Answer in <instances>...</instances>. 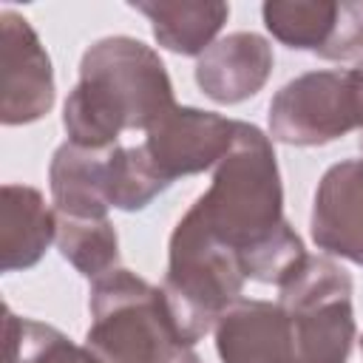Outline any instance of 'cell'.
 <instances>
[{
    "mask_svg": "<svg viewBox=\"0 0 363 363\" xmlns=\"http://www.w3.org/2000/svg\"><path fill=\"white\" fill-rule=\"evenodd\" d=\"M190 207L238 258L250 281L278 286L306 255L298 233L284 218L272 142L250 122H235L233 147L216 164L210 187Z\"/></svg>",
    "mask_w": 363,
    "mask_h": 363,
    "instance_id": "obj_1",
    "label": "cell"
},
{
    "mask_svg": "<svg viewBox=\"0 0 363 363\" xmlns=\"http://www.w3.org/2000/svg\"><path fill=\"white\" fill-rule=\"evenodd\" d=\"M176 108L159 54L136 37H102L85 48L79 79L62 105L68 142L91 150L116 147L122 130H150Z\"/></svg>",
    "mask_w": 363,
    "mask_h": 363,
    "instance_id": "obj_2",
    "label": "cell"
},
{
    "mask_svg": "<svg viewBox=\"0 0 363 363\" xmlns=\"http://www.w3.org/2000/svg\"><path fill=\"white\" fill-rule=\"evenodd\" d=\"M85 346L99 363H199L176 329L159 286L130 269H111L91 286Z\"/></svg>",
    "mask_w": 363,
    "mask_h": 363,
    "instance_id": "obj_3",
    "label": "cell"
},
{
    "mask_svg": "<svg viewBox=\"0 0 363 363\" xmlns=\"http://www.w3.org/2000/svg\"><path fill=\"white\" fill-rule=\"evenodd\" d=\"M244 281L238 258L190 207L170 235L162 284L170 318L190 346L216 329L218 318L241 298Z\"/></svg>",
    "mask_w": 363,
    "mask_h": 363,
    "instance_id": "obj_4",
    "label": "cell"
},
{
    "mask_svg": "<svg viewBox=\"0 0 363 363\" xmlns=\"http://www.w3.org/2000/svg\"><path fill=\"white\" fill-rule=\"evenodd\" d=\"M278 306L292 332L295 363H346L354 343L352 278L323 255L303 261L278 284Z\"/></svg>",
    "mask_w": 363,
    "mask_h": 363,
    "instance_id": "obj_5",
    "label": "cell"
},
{
    "mask_svg": "<svg viewBox=\"0 0 363 363\" xmlns=\"http://www.w3.org/2000/svg\"><path fill=\"white\" fill-rule=\"evenodd\" d=\"M360 130L349 71H309L289 79L269 102V136L312 147Z\"/></svg>",
    "mask_w": 363,
    "mask_h": 363,
    "instance_id": "obj_6",
    "label": "cell"
},
{
    "mask_svg": "<svg viewBox=\"0 0 363 363\" xmlns=\"http://www.w3.org/2000/svg\"><path fill=\"white\" fill-rule=\"evenodd\" d=\"M54 105V71L37 31L17 11H0V122L26 125Z\"/></svg>",
    "mask_w": 363,
    "mask_h": 363,
    "instance_id": "obj_7",
    "label": "cell"
},
{
    "mask_svg": "<svg viewBox=\"0 0 363 363\" xmlns=\"http://www.w3.org/2000/svg\"><path fill=\"white\" fill-rule=\"evenodd\" d=\"M235 139V119L213 111L176 105L145 133V153L156 173L170 184L179 176H193L216 167Z\"/></svg>",
    "mask_w": 363,
    "mask_h": 363,
    "instance_id": "obj_8",
    "label": "cell"
},
{
    "mask_svg": "<svg viewBox=\"0 0 363 363\" xmlns=\"http://www.w3.org/2000/svg\"><path fill=\"white\" fill-rule=\"evenodd\" d=\"M309 233L323 252L363 267V159L337 162L323 173Z\"/></svg>",
    "mask_w": 363,
    "mask_h": 363,
    "instance_id": "obj_9",
    "label": "cell"
},
{
    "mask_svg": "<svg viewBox=\"0 0 363 363\" xmlns=\"http://www.w3.org/2000/svg\"><path fill=\"white\" fill-rule=\"evenodd\" d=\"M213 332L221 363H295L289 320L278 301L238 298Z\"/></svg>",
    "mask_w": 363,
    "mask_h": 363,
    "instance_id": "obj_10",
    "label": "cell"
},
{
    "mask_svg": "<svg viewBox=\"0 0 363 363\" xmlns=\"http://www.w3.org/2000/svg\"><path fill=\"white\" fill-rule=\"evenodd\" d=\"M272 74V45L255 31H235L216 40L196 62L199 88L221 105L255 96Z\"/></svg>",
    "mask_w": 363,
    "mask_h": 363,
    "instance_id": "obj_11",
    "label": "cell"
},
{
    "mask_svg": "<svg viewBox=\"0 0 363 363\" xmlns=\"http://www.w3.org/2000/svg\"><path fill=\"white\" fill-rule=\"evenodd\" d=\"M57 241V210L40 190L3 184L0 190V267L3 272L34 267Z\"/></svg>",
    "mask_w": 363,
    "mask_h": 363,
    "instance_id": "obj_12",
    "label": "cell"
},
{
    "mask_svg": "<svg viewBox=\"0 0 363 363\" xmlns=\"http://www.w3.org/2000/svg\"><path fill=\"white\" fill-rule=\"evenodd\" d=\"M108 150H91L74 142H65L54 150V159L48 167V184H51L57 216L108 218V207H111L105 196Z\"/></svg>",
    "mask_w": 363,
    "mask_h": 363,
    "instance_id": "obj_13",
    "label": "cell"
},
{
    "mask_svg": "<svg viewBox=\"0 0 363 363\" xmlns=\"http://www.w3.org/2000/svg\"><path fill=\"white\" fill-rule=\"evenodd\" d=\"M133 9L150 20L156 43L182 57H201L230 17V6L218 0H153L133 3Z\"/></svg>",
    "mask_w": 363,
    "mask_h": 363,
    "instance_id": "obj_14",
    "label": "cell"
},
{
    "mask_svg": "<svg viewBox=\"0 0 363 363\" xmlns=\"http://www.w3.org/2000/svg\"><path fill=\"white\" fill-rule=\"evenodd\" d=\"M340 3L329 0H269L261 6L267 31L289 48L323 54L337 28Z\"/></svg>",
    "mask_w": 363,
    "mask_h": 363,
    "instance_id": "obj_15",
    "label": "cell"
},
{
    "mask_svg": "<svg viewBox=\"0 0 363 363\" xmlns=\"http://www.w3.org/2000/svg\"><path fill=\"white\" fill-rule=\"evenodd\" d=\"M3 363H99L88 346H77L60 329L3 309Z\"/></svg>",
    "mask_w": 363,
    "mask_h": 363,
    "instance_id": "obj_16",
    "label": "cell"
},
{
    "mask_svg": "<svg viewBox=\"0 0 363 363\" xmlns=\"http://www.w3.org/2000/svg\"><path fill=\"white\" fill-rule=\"evenodd\" d=\"M57 250L85 278L96 281L116 269L119 238L108 218H65L57 216Z\"/></svg>",
    "mask_w": 363,
    "mask_h": 363,
    "instance_id": "obj_17",
    "label": "cell"
},
{
    "mask_svg": "<svg viewBox=\"0 0 363 363\" xmlns=\"http://www.w3.org/2000/svg\"><path fill=\"white\" fill-rule=\"evenodd\" d=\"M167 182L156 173L142 145L136 147H111L105 164V196L116 210H145Z\"/></svg>",
    "mask_w": 363,
    "mask_h": 363,
    "instance_id": "obj_18",
    "label": "cell"
},
{
    "mask_svg": "<svg viewBox=\"0 0 363 363\" xmlns=\"http://www.w3.org/2000/svg\"><path fill=\"white\" fill-rule=\"evenodd\" d=\"M352 85H354V102H357V119H360V130H363V62H354V68H349ZM360 147H363V136H360Z\"/></svg>",
    "mask_w": 363,
    "mask_h": 363,
    "instance_id": "obj_19",
    "label": "cell"
},
{
    "mask_svg": "<svg viewBox=\"0 0 363 363\" xmlns=\"http://www.w3.org/2000/svg\"><path fill=\"white\" fill-rule=\"evenodd\" d=\"M360 346H363V340H360Z\"/></svg>",
    "mask_w": 363,
    "mask_h": 363,
    "instance_id": "obj_20",
    "label": "cell"
}]
</instances>
